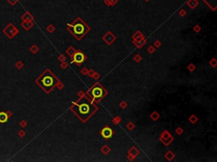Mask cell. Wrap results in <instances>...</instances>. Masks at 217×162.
Returning <instances> with one entry per match:
<instances>
[{
  "mask_svg": "<svg viewBox=\"0 0 217 162\" xmlns=\"http://www.w3.org/2000/svg\"><path fill=\"white\" fill-rule=\"evenodd\" d=\"M56 83L57 79L49 70H46L37 79V84H38L46 92L50 91L55 86Z\"/></svg>",
  "mask_w": 217,
  "mask_h": 162,
  "instance_id": "2",
  "label": "cell"
},
{
  "mask_svg": "<svg viewBox=\"0 0 217 162\" xmlns=\"http://www.w3.org/2000/svg\"><path fill=\"white\" fill-rule=\"evenodd\" d=\"M101 134H102V135L104 137L105 139H109V138H111V136H112L113 131L110 128H104L102 130V133H101Z\"/></svg>",
  "mask_w": 217,
  "mask_h": 162,
  "instance_id": "5",
  "label": "cell"
},
{
  "mask_svg": "<svg viewBox=\"0 0 217 162\" xmlns=\"http://www.w3.org/2000/svg\"><path fill=\"white\" fill-rule=\"evenodd\" d=\"M72 111L77 115L78 117L81 118L83 122H86L87 119L89 118L97 111V106H94L87 98H82L76 104H74Z\"/></svg>",
  "mask_w": 217,
  "mask_h": 162,
  "instance_id": "1",
  "label": "cell"
},
{
  "mask_svg": "<svg viewBox=\"0 0 217 162\" xmlns=\"http://www.w3.org/2000/svg\"><path fill=\"white\" fill-rule=\"evenodd\" d=\"M69 30L76 38H81L89 30V27L80 19L76 20L73 24L68 26Z\"/></svg>",
  "mask_w": 217,
  "mask_h": 162,
  "instance_id": "3",
  "label": "cell"
},
{
  "mask_svg": "<svg viewBox=\"0 0 217 162\" xmlns=\"http://www.w3.org/2000/svg\"><path fill=\"white\" fill-rule=\"evenodd\" d=\"M85 59V57H84L83 53L82 52H77L76 54H75V57H74V60L76 63H82Z\"/></svg>",
  "mask_w": 217,
  "mask_h": 162,
  "instance_id": "6",
  "label": "cell"
},
{
  "mask_svg": "<svg viewBox=\"0 0 217 162\" xmlns=\"http://www.w3.org/2000/svg\"><path fill=\"white\" fill-rule=\"evenodd\" d=\"M8 118H9V116L3 112H0V123H4V122H7Z\"/></svg>",
  "mask_w": 217,
  "mask_h": 162,
  "instance_id": "7",
  "label": "cell"
},
{
  "mask_svg": "<svg viewBox=\"0 0 217 162\" xmlns=\"http://www.w3.org/2000/svg\"><path fill=\"white\" fill-rule=\"evenodd\" d=\"M105 94H106V92H105V91L104 90V88L101 87V86L98 85L94 86L92 89V91H91V95H92V97H93L95 100H98L100 99V98H102Z\"/></svg>",
  "mask_w": 217,
  "mask_h": 162,
  "instance_id": "4",
  "label": "cell"
}]
</instances>
